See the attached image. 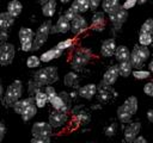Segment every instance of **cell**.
Listing matches in <instances>:
<instances>
[{
  "label": "cell",
  "mask_w": 153,
  "mask_h": 143,
  "mask_svg": "<svg viewBox=\"0 0 153 143\" xmlns=\"http://www.w3.org/2000/svg\"><path fill=\"white\" fill-rule=\"evenodd\" d=\"M49 102L51 104L54 110H60L63 112H68L71 108V98L69 94L66 92H61V93H56V95H54Z\"/></svg>",
  "instance_id": "4"
},
{
  "label": "cell",
  "mask_w": 153,
  "mask_h": 143,
  "mask_svg": "<svg viewBox=\"0 0 153 143\" xmlns=\"http://www.w3.org/2000/svg\"><path fill=\"white\" fill-rule=\"evenodd\" d=\"M147 119H148L149 123H153V110L147 111Z\"/></svg>",
  "instance_id": "52"
},
{
  "label": "cell",
  "mask_w": 153,
  "mask_h": 143,
  "mask_svg": "<svg viewBox=\"0 0 153 143\" xmlns=\"http://www.w3.org/2000/svg\"><path fill=\"white\" fill-rule=\"evenodd\" d=\"M91 60V54L90 51H86V50H78L73 57H72V61H71V66L74 70L79 72Z\"/></svg>",
  "instance_id": "7"
},
{
  "label": "cell",
  "mask_w": 153,
  "mask_h": 143,
  "mask_svg": "<svg viewBox=\"0 0 153 143\" xmlns=\"http://www.w3.org/2000/svg\"><path fill=\"white\" fill-rule=\"evenodd\" d=\"M152 38H153L152 33L140 32V33H139V44L148 46V45H151V44H152Z\"/></svg>",
  "instance_id": "34"
},
{
  "label": "cell",
  "mask_w": 153,
  "mask_h": 143,
  "mask_svg": "<svg viewBox=\"0 0 153 143\" xmlns=\"http://www.w3.org/2000/svg\"><path fill=\"white\" fill-rule=\"evenodd\" d=\"M32 136H51L53 128L48 122H36L31 128Z\"/></svg>",
  "instance_id": "10"
},
{
  "label": "cell",
  "mask_w": 153,
  "mask_h": 143,
  "mask_svg": "<svg viewBox=\"0 0 153 143\" xmlns=\"http://www.w3.org/2000/svg\"><path fill=\"white\" fill-rule=\"evenodd\" d=\"M16 55V49L12 43L4 42L0 44V66H10Z\"/></svg>",
  "instance_id": "5"
},
{
  "label": "cell",
  "mask_w": 153,
  "mask_h": 143,
  "mask_svg": "<svg viewBox=\"0 0 153 143\" xmlns=\"http://www.w3.org/2000/svg\"><path fill=\"white\" fill-rule=\"evenodd\" d=\"M33 99H35V105L37 106V108H43L48 102L47 94L44 93V91H41V89L33 94Z\"/></svg>",
  "instance_id": "25"
},
{
  "label": "cell",
  "mask_w": 153,
  "mask_h": 143,
  "mask_svg": "<svg viewBox=\"0 0 153 143\" xmlns=\"http://www.w3.org/2000/svg\"><path fill=\"white\" fill-rule=\"evenodd\" d=\"M108 15H109V18H110V21H111L114 29H115V30H120V29L122 27V25H123V24L127 21V19H128V11L124 10L122 6H120V7H117L115 11L108 13Z\"/></svg>",
  "instance_id": "6"
},
{
  "label": "cell",
  "mask_w": 153,
  "mask_h": 143,
  "mask_svg": "<svg viewBox=\"0 0 153 143\" xmlns=\"http://www.w3.org/2000/svg\"><path fill=\"white\" fill-rule=\"evenodd\" d=\"M100 4H102V8L105 13H110L121 6L120 0H102Z\"/></svg>",
  "instance_id": "27"
},
{
  "label": "cell",
  "mask_w": 153,
  "mask_h": 143,
  "mask_svg": "<svg viewBox=\"0 0 153 143\" xmlns=\"http://www.w3.org/2000/svg\"><path fill=\"white\" fill-rule=\"evenodd\" d=\"M75 14H76V12H75V11H74L72 7H69V8H68V10H67V11L63 13V17H65V18H66L68 21H71V20H72V19L75 17Z\"/></svg>",
  "instance_id": "44"
},
{
  "label": "cell",
  "mask_w": 153,
  "mask_h": 143,
  "mask_svg": "<svg viewBox=\"0 0 153 143\" xmlns=\"http://www.w3.org/2000/svg\"><path fill=\"white\" fill-rule=\"evenodd\" d=\"M36 113H37V106L33 102V104H30L27 107H25L19 114L24 122H29L30 119H32L36 116Z\"/></svg>",
  "instance_id": "22"
},
{
  "label": "cell",
  "mask_w": 153,
  "mask_h": 143,
  "mask_svg": "<svg viewBox=\"0 0 153 143\" xmlns=\"http://www.w3.org/2000/svg\"><path fill=\"white\" fill-rule=\"evenodd\" d=\"M129 49L124 45H120V46H116L115 49V58L118 61V62H122V61H126V60H129Z\"/></svg>",
  "instance_id": "23"
},
{
  "label": "cell",
  "mask_w": 153,
  "mask_h": 143,
  "mask_svg": "<svg viewBox=\"0 0 153 143\" xmlns=\"http://www.w3.org/2000/svg\"><path fill=\"white\" fill-rule=\"evenodd\" d=\"M137 4V0H126L124 2H123V5H121L124 10H130V8H133L135 5Z\"/></svg>",
  "instance_id": "46"
},
{
  "label": "cell",
  "mask_w": 153,
  "mask_h": 143,
  "mask_svg": "<svg viewBox=\"0 0 153 143\" xmlns=\"http://www.w3.org/2000/svg\"><path fill=\"white\" fill-rule=\"evenodd\" d=\"M2 95H4V86L0 83V98H2Z\"/></svg>",
  "instance_id": "53"
},
{
  "label": "cell",
  "mask_w": 153,
  "mask_h": 143,
  "mask_svg": "<svg viewBox=\"0 0 153 143\" xmlns=\"http://www.w3.org/2000/svg\"><path fill=\"white\" fill-rule=\"evenodd\" d=\"M116 130H117V125H116L115 123H112V124H110L109 126H106V128H105L104 132H105V135H106V136L111 137V136H114V135L116 133Z\"/></svg>",
  "instance_id": "43"
},
{
  "label": "cell",
  "mask_w": 153,
  "mask_h": 143,
  "mask_svg": "<svg viewBox=\"0 0 153 143\" xmlns=\"http://www.w3.org/2000/svg\"><path fill=\"white\" fill-rule=\"evenodd\" d=\"M118 76H120V74H118L117 64L111 66V67H109V68L106 69V72L104 73L103 79H102V83L105 85V86H109V87H110V86H112V85L117 81Z\"/></svg>",
  "instance_id": "12"
},
{
  "label": "cell",
  "mask_w": 153,
  "mask_h": 143,
  "mask_svg": "<svg viewBox=\"0 0 153 143\" xmlns=\"http://www.w3.org/2000/svg\"><path fill=\"white\" fill-rule=\"evenodd\" d=\"M129 62L134 69H141L143 67V63H145V61L134 50H131L129 54Z\"/></svg>",
  "instance_id": "28"
},
{
  "label": "cell",
  "mask_w": 153,
  "mask_h": 143,
  "mask_svg": "<svg viewBox=\"0 0 153 143\" xmlns=\"http://www.w3.org/2000/svg\"><path fill=\"white\" fill-rule=\"evenodd\" d=\"M14 17H12L7 11L0 13V30H8L14 24Z\"/></svg>",
  "instance_id": "19"
},
{
  "label": "cell",
  "mask_w": 153,
  "mask_h": 143,
  "mask_svg": "<svg viewBox=\"0 0 153 143\" xmlns=\"http://www.w3.org/2000/svg\"><path fill=\"white\" fill-rule=\"evenodd\" d=\"M78 94L87 100H91L97 94V85L96 83H87L85 86H81L78 89Z\"/></svg>",
  "instance_id": "15"
},
{
  "label": "cell",
  "mask_w": 153,
  "mask_h": 143,
  "mask_svg": "<svg viewBox=\"0 0 153 143\" xmlns=\"http://www.w3.org/2000/svg\"><path fill=\"white\" fill-rule=\"evenodd\" d=\"M92 23V27L96 31H103L105 27V17H104V12H96L92 15L91 19Z\"/></svg>",
  "instance_id": "16"
},
{
  "label": "cell",
  "mask_w": 153,
  "mask_h": 143,
  "mask_svg": "<svg viewBox=\"0 0 153 143\" xmlns=\"http://www.w3.org/2000/svg\"><path fill=\"white\" fill-rule=\"evenodd\" d=\"M60 1H61L62 4H67V2H69L71 0H60Z\"/></svg>",
  "instance_id": "55"
},
{
  "label": "cell",
  "mask_w": 153,
  "mask_h": 143,
  "mask_svg": "<svg viewBox=\"0 0 153 143\" xmlns=\"http://www.w3.org/2000/svg\"><path fill=\"white\" fill-rule=\"evenodd\" d=\"M143 92L148 95V97H153V82H147L143 86Z\"/></svg>",
  "instance_id": "45"
},
{
  "label": "cell",
  "mask_w": 153,
  "mask_h": 143,
  "mask_svg": "<svg viewBox=\"0 0 153 143\" xmlns=\"http://www.w3.org/2000/svg\"><path fill=\"white\" fill-rule=\"evenodd\" d=\"M35 36V32L29 29V27H22L18 32V37H19V42L23 43V42H27V41H32Z\"/></svg>",
  "instance_id": "30"
},
{
  "label": "cell",
  "mask_w": 153,
  "mask_h": 143,
  "mask_svg": "<svg viewBox=\"0 0 153 143\" xmlns=\"http://www.w3.org/2000/svg\"><path fill=\"white\" fill-rule=\"evenodd\" d=\"M133 50L143 60V61H147L151 56V52H149V49L146 46V45H141V44H136L134 45Z\"/></svg>",
  "instance_id": "31"
},
{
  "label": "cell",
  "mask_w": 153,
  "mask_h": 143,
  "mask_svg": "<svg viewBox=\"0 0 153 143\" xmlns=\"http://www.w3.org/2000/svg\"><path fill=\"white\" fill-rule=\"evenodd\" d=\"M8 38V33H7V30H0V44L6 42Z\"/></svg>",
  "instance_id": "49"
},
{
  "label": "cell",
  "mask_w": 153,
  "mask_h": 143,
  "mask_svg": "<svg viewBox=\"0 0 153 143\" xmlns=\"http://www.w3.org/2000/svg\"><path fill=\"white\" fill-rule=\"evenodd\" d=\"M5 133H6V126H5V124L2 122H0V142L4 139Z\"/></svg>",
  "instance_id": "50"
},
{
  "label": "cell",
  "mask_w": 153,
  "mask_h": 143,
  "mask_svg": "<svg viewBox=\"0 0 153 143\" xmlns=\"http://www.w3.org/2000/svg\"><path fill=\"white\" fill-rule=\"evenodd\" d=\"M62 52H63V50H60V49H57L55 46L53 49H49V50L44 51L39 56V60H41V62H50V61H53L55 58H59L62 55Z\"/></svg>",
  "instance_id": "17"
},
{
  "label": "cell",
  "mask_w": 153,
  "mask_h": 143,
  "mask_svg": "<svg viewBox=\"0 0 153 143\" xmlns=\"http://www.w3.org/2000/svg\"><path fill=\"white\" fill-rule=\"evenodd\" d=\"M31 143H50V136H32Z\"/></svg>",
  "instance_id": "40"
},
{
  "label": "cell",
  "mask_w": 153,
  "mask_h": 143,
  "mask_svg": "<svg viewBox=\"0 0 153 143\" xmlns=\"http://www.w3.org/2000/svg\"><path fill=\"white\" fill-rule=\"evenodd\" d=\"M56 11V0H47L42 4V13L47 18H51Z\"/></svg>",
  "instance_id": "20"
},
{
  "label": "cell",
  "mask_w": 153,
  "mask_h": 143,
  "mask_svg": "<svg viewBox=\"0 0 153 143\" xmlns=\"http://www.w3.org/2000/svg\"><path fill=\"white\" fill-rule=\"evenodd\" d=\"M42 86H39L37 82H35L33 80H31V81H29V88H27V91H29V93H30V95H33L37 91H39V88H41Z\"/></svg>",
  "instance_id": "41"
},
{
  "label": "cell",
  "mask_w": 153,
  "mask_h": 143,
  "mask_svg": "<svg viewBox=\"0 0 153 143\" xmlns=\"http://www.w3.org/2000/svg\"><path fill=\"white\" fill-rule=\"evenodd\" d=\"M76 120L79 123H87L90 122V114L86 111H80L76 113Z\"/></svg>",
  "instance_id": "39"
},
{
  "label": "cell",
  "mask_w": 153,
  "mask_h": 143,
  "mask_svg": "<svg viewBox=\"0 0 153 143\" xmlns=\"http://www.w3.org/2000/svg\"><path fill=\"white\" fill-rule=\"evenodd\" d=\"M140 32H147V33H153V19L148 18L140 29Z\"/></svg>",
  "instance_id": "37"
},
{
  "label": "cell",
  "mask_w": 153,
  "mask_h": 143,
  "mask_svg": "<svg viewBox=\"0 0 153 143\" xmlns=\"http://www.w3.org/2000/svg\"><path fill=\"white\" fill-rule=\"evenodd\" d=\"M136 112H137V98L134 95H130L117 108V118L121 123L127 124L131 120V117Z\"/></svg>",
  "instance_id": "1"
},
{
  "label": "cell",
  "mask_w": 153,
  "mask_h": 143,
  "mask_svg": "<svg viewBox=\"0 0 153 143\" xmlns=\"http://www.w3.org/2000/svg\"><path fill=\"white\" fill-rule=\"evenodd\" d=\"M100 1L102 0H88V5H90V10H97L98 6L100 5Z\"/></svg>",
  "instance_id": "48"
},
{
  "label": "cell",
  "mask_w": 153,
  "mask_h": 143,
  "mask_svg": "<svg viewBox=\"0 0 153 143\" xmlns=\"http://www.w3.org/2000/svg\"><path fill=\"white\" fill-rule=\"evenodd\" d=\"M141 130V123L140 122H129V124L124 129V139L128 143H133L134 138L139 135Z\"/></svg>",
  "instance_id": "11"
},
{
  "label": "cell",
  "mask_w": 153,
  "mask_h": 143,
  "mask_svg": "<svg viewBox=\"0 0 153 143\" xmlns=\"http://www.w3.org/2000/svg\"><path fill=\"white\" fill-rule=\"evenodd\" d=\"M76 13H84L90 10V5L87 0H74L71 6Z\"/></svg>",
  "instance_id": "26"
},
{
  "label": "cell",
  "mask_w": 153,
  "mask_h": 143,
  "mask_svg": "<svg viewBox=\"0 0 153 143\" xmlns=\"http://www.w3.org/2000/svg\"><path fill=\"white\" fill-rule=\"evenodd\" d=\"M44 93L47 94V98H48V101L54 97V95H56V91H55V88L53 87V86H50V85H45V87H44Z\"/></svg>",
  "instance_id": "42"
},
{
  "label": "cell",
  "mask_w": 153,
  "mask_h": 143,
  "mask_svg": "<svg viewBox=\"0 0 153 143\" xmlns=\"http://www.w3.org/2000/svg\"><path fill=\"white\" fill-rule=\"evenodd\" d=\"M23 94V82L20 80H14L7 88L6 91H4V102L7 106H11L18 100L20 99Z\"/></svg>",
  "instance_id": "3"
},
{
  "label": "cell",
  "mask_w": 153,
  "mask_h": 143,
  "mask_svg": "<svg viewBox=\"0 0 153 143\" xmlns=\"http://www.w3.org/2000/svg\"><path fill=\"white\" fill-rule=\"evenodd\" d=\"M146 142H147V139L145 137H142V136H139V135L133 141V143H146Z\"/></svg>",
  "instance_id": "51"
},
{
  "label": "cell",
  "mask_w": 153,
  "mask_h": 143,
  "mask_svg": "<svg viewBox=\"0 0 153 143\" xmlns=\"http://www.w3.org/2000/svg\"><path fill=\"white\" fill-rule=\"evenodd\" d=\"M68 122V112H63L60 110H54L49 116V124L53 129H60L65 126Z\"/></svg>",
  "instance_id": "8"
},
{
  "label": "cell",
  "mask_w": 153,
  "mask_h": 143,
  "mask_svg": "<svg viewBox=\"0 0 153 143\" xmlns=\"http://www.w3.org/2000/svg\"><path fill=\"white\" fill-rule=\"evenodd\" d=\"M87 1H88V0H87Z\"/></svg>",
  "instance_id": "56"
},
{
  "label": "cell",
  "mask_w": 153,
  "mask_h": 143,
  "mask_svg": "<svg viewBox=\"0 0 153 143\" xmlns=\"http://www.w3.org/2000/svg\"><path fill=\"white\" fill-rule=\"evenodd\" d=\"M35 102V99H33V95H30L27 98H24V99H18L13 105H12V108L14 110L16 113H20L25 107H27L30 104H33Z\"/></svg>",
  "instance_id": "18"
},
{
  "label": "cell",
  "mask_w": 153,
  "mask_h": 143,
  "mask_svg": "<svg viewBox=\"0 0 153 143\" xmlns=\"http://www.w3.org/2000/svg\"><path fill=\"white\" fill-rule=\"evenodd\" d=\"M69 24H71V30L74 35H80L81 32L86 31L88 27L86 19L80 13H76L75 17L69 21Z\"/></svg>",
  "instance_id": "9"
},
{
  "label": "cell",
  "mask_w": 153,
  "mask_h": 143,
  "mask_svg": "<svg viewBox=\"0 0 153 143\" xmlns=\"http://www.w3.org/2000/svg\"><path fill=\"white\" fill-rule=\"evenodd\" d=\"M35 82H37L39 86H45V85H51L59 80V73H57V67L56 66H49L38 69L33 74Z\"/></svg>",
  "instance_id": "2"
},
{
  "label": "cell",
  "mask_w": 153,
  "mask_h": 143,
  "mask_svg": "<svg viewBox=\"0 0 153 143\" xmlns=\"http://www.w3.org/2000/svg\"><path fill=\"white\" fill-rule=\"evenodd\" d=\"M116 46L117 45H116V42H115L114 38L105 39L102 43V46H100V55L103 57H111V56H114Z\"/></svg>",
  "instance_id": "14"
},
{
  "label": "cell",
  "mask_w": 153,
  "mask_h": 143,
  "mask_svg": "<svg viewBox=\"0 0 153 143\" xmlns=\"http://www.w3.org/2000/svg\"><path fill=\"white\" fill-rule=\"evenodd\" d=\"M148 68H149V72H152V70H153V62H149Z\"/></svg>",
  "instance_id": "54"
},
{
  "label": "cell",
  "mask_w": 153,
  "mask_h": 143,
  "mask_svg": "<svg viewBox=\"0 0 153 143\" xmlns=\"http://www.w3.org/2000/svg\"><path fill=\"white\" fill-rule=\"evenodd\" d=\"M51 26H53L51 20H50V19H48V20L43 21V23L38 26V29H37V31H36V33H35V35L43 36V37H48V36H49V33H50Z\"/></svg>",
  "instance_id": "29"
},
{
  "label": "cell",
  "mask_w": 153,
  "mask_h": 143,
  "mask_svg": "<svg viewBox=\"0 0 153 143\" xmlns=\"http://www.w3.org/2000/svg\"><path fill=\"white\" fill-rule=\"evenodd\" d=\"M117 68H118L120 76H123V77H128L131 74V70H133V67H131L129 60H126V61L120 62L117 64Z\"/></svg>",
  "instance_id": "24"
},
{
  "label": "cell",
  "mask_w": 153,
  "mask_h": 143,
  "mask_svg": "<svg viewBox=\"0 0 153 143\" xmlns=\"http://www.w3.org/2000/svg\"><path fill=\"white\" fill-rule=\"evenodd\" d=\"M32 46V41H27V42H23L20 43V49L23 51H30Z\"/></svg>",
  "instance_id": "47"
},
{
  "label": "cell",
  "mask_w": 153,
  "mask_h": 143,
  "mask_svg": "<svg viewBox=\"0 0 153 143\" xmlns=\"http://www.w3.org/2000/svg\"><path fill=\"white\" fill-rule=\"evenodd\" d=\"M73 44H74L73 39L67 38V39H65V41L59 42V43H57V45H56V48H57V49H60V50H66V49L72 48V46H73Z\"/></svg>",
  "instance_id": "38"
},
{
  "label": "cell",
  "mask_w": 153,
  "mask_h": 143,
  "mask_svg": "<svg viewBox=\"0 0 153 143\" xmlns=\"http://www.w3.org/2000/svg\"><path fill=\"white\" fill-rule=\"evenodd\" d=\"M108 87H109V86H105V85H103V83H102L100 87L97 86V93H98L97 98H98V100H99L100 102H106V101L109 100V98H110V93H109V91H108Z\"/></svg>",
  "instance_id": "33"
},
{
  "label": "cell",
  "mask_w": 153,
  "mask_h": 143,
  "mask_svg": "<svg viewBox=\"0 0 153 143\" xmlns=\"http://www.w3.org/2000/svg\"><path fill=\"white\" fill-rule=\"evenodd\" d=\"M76 82H78V74L75 72H69L65 75V79H63L65 86L73 88V87H75Z\"/></svg>",
  "instance_id": "32"
},
{
  "label": "cell",
  "mask_w": 153,
  "mask_h": 143,
  "mask_svg": "<svg viewBox=\"0 0 153 143\" xmlns=\"http://www.w3.org/2000/svg\"><path fill=\"white\" fill-rule=\"evenodd\" d=\"M131 74L137 80H145V79H148L151 76V72L149 70H143L142 68L141 69H135L134 72L131 70Z\"/></svg>",
  "instance_id": "35"
},
{
  "label": "cell",
  "mask_w": 153,
  "mask_h": 143,
  "mask_svg": "<svg viewBox=\"0 0 153 143\" xmlns=\"http://www.w3.org/2000/svg\"><path fill=\"white\" fill-rule=\"evenodd\" d=\"M23 11V4L19 0H11L7 4V12L12 15V17H18Z\"/></svg>",
  "instance_id": "21"
},
{
  "label": "cell",
  "mask_w": 153,
  "mask_h": 143,
  "mask_svg": "<svg viewBox=\"0 0 153 143\" xmlns=\"http://www.w3.org/2000/svg\"><path fill=\"white\" fill-rule=\"evenodd\" d=\"M39 64H41V60L36 55H31L26 60V66L29 68H37V67H39Z\"/></svg>",
  "instance_id": "36"
},
{
  "label": "cell",
  "mask_w": 153,
  "mask_h": 143,
  "mask_svg": "<svg viewBox=\"0 0 153 143\" xmlns=\"http://www.w3.org/2000/svg\"><path fill=\"white\" fill-rule=\"evenodd\" d=\"M71 30V24L69 21L62 15H60V18L57 19L56 24L54 26H51V30H50V33H66Z\"/></svg>",
  "instance_id": "13"
}]
</instances>
